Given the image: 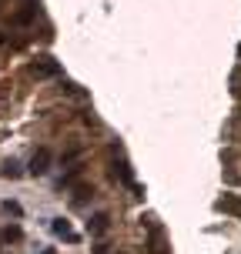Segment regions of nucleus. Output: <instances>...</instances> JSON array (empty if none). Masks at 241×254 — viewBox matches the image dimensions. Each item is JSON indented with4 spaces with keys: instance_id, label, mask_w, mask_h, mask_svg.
<instances>
[{
    "instance_id": "nucleus-1",
    "label": "nucleus",
    "mask_w": 241,
    "mask_h": 254,
    "mask_svg": "<svg viewBox=\"0 0 241 254\" xmlns=\"http://www.w3.org/2000/svg\"><path fill=\"white\" fill-rule=\"evenodd\" d=\"M34 178H40V174H47L51 171V147H37L34 151V157H30V167H27Z\"/></svg>"
},
{
    "instance_id": "nucleus-2",
    "label": "nucleus",
    "mask_w": 241,
    "mask_h": 254,
    "mask_svg": "<svg viewBox=\"0 0 241 254\" xmlns=\"http://www.w3.org/2000/svg\"><path fill=\"white\" fill-rule=\"evenodd\" d=\"M27 74L37 77V80H44V77H57V74H61V67H57L54 61H37V64L27 67Z\"/></svg>"
},
{
    "instance_id": "nucleus-3",
    "label": "nucleus",
    "mask_w": 241,
    "mask_h": 254,
    "mask_svg": "<svg viewBox=\"0 0 241 254\" xmlns=\"http://www.w3.org/2000/svg\"><path fill=\"white\" fill-rule=\"evenodd\" d=\"M51 231L57 234V238H64V241H71V244L77 241V231L71 228V221H64V217H54V221H51Z\"/></svg>"
},
{
    "instance_id": "nucleus-4",
    "label": "nucleus",
    "mask_w": 241,
    "mask_h": 254,
    "mask_svg": "<svg viewBox=\"0 0 241 254\" xmlns=\"http://www.w3.org/2000/svg\"><path fill=\"white\" fill-rule=\"evenodd\" d=\"M107 228H111V214H107V211H101V214H94L87 221V231L94 238H97V234H107Z\"/></svg>"
},
{
    "instance_id": "nucleus-5",
    "label": "nucleus",
    "mask_w": 241,
    "mask_h": 254,
    "mask_svg": "<svg viewBox=\"0 0 241 254\" xmlns=\"http://www.w3.org/2000/svg\"><path fill=\"white\" fill-rule=\"evenodd\" d=\"M111 178H114V181H121V184H127V188H134V174H131V167H127L124 161L111 167Z\"/></svg>"
},
{
    "instance_id": "nucleus-6",
    "label": "nucleus",
    "mask_w": 241,
    "mask_h": 254,
    "mask_svg": "<svg viewBox=\"0 0 241 254\" xmlns=\"http://www.w3.org/2000/svg\"><path fill=\"white\" fill-rule=\"evenodd\" d=\"M218 211H225V214H238L241 217V201L235 194H225L221 201H218Z\"/></svg>"
},
{
    "instance_id": "nucleus-7",
    "label": "nucleus",
    "mask_w": 241,
    "mask_h": 254,
    "mask_svg": "<svg viewBox=\"0 0 241 254\" xmlns=\"http://www.w3.org/2000/svg\"><path fill=\"white\" fill-rule=\"evenodd\" d=\"M30 20H34V7H24V10H17V13L10 17L13 27H24V24H30Z\"/></svg>"
},
{
    "instance_id": "nucleus-8",
    "label": "nucleus",
    "mask_w": 241,
    "mask_h": 254,
    "mask_svg": "<svg viewBox=\"0 0 241 254\" xmlns=\"http://www.w3.org/2000/svg\"><path fill=\"white\" fill-rule=\"evenodd\" d=\"M87 197H94V188L80 184V188L74 190V207H84V204H87Z\"/></svg>"
},
{
    "instance_id": "nucleus-9",
    "label": "nucleus",
    "mask_w": 241,
    "mask_h": 254,
    "mask_svg": "<svg viewBox=\"0 0 241 254\" xmlns=\"http://www.w3.org/2000/svg\"><path fill=\"white\" fill-rule=\"evenodd\" d=\"M0 174H3V178H7V181H17V178H20V164H17V161H7Z\"/></svg>"
},
{
    "instance_id": "nucleus-10",
    "label": "nucleus",
    "mask_w": 241,
    "mask_h": 254,
    "mask_svg": "<svg viewBox=\"0 0 241 254\" xmlns=\"http://www.w3.org/2000/svg\"><path fill=\"white\" fill-rule=\"evenodd\" d=\"M20 238H24V231H20V228H7V231H3V241H20Z\"/></svg>"
},
{
    "instance_id": "nucleus-11",
    "label": "nucleus",
    "mask_w": 241,
    "mask_h": 254,
    "mask_svg": "<svg viewBox=\"0 0 241 254\" xmlns=\"http://www.w3.org/2000/svg\"><path fill=\"white\" fill-rule=\"evenodd\" d=\"M3 211H7V214H20V204H13V201H7V204H3Z\"/></svg>"
},
{
    "instance_id": "nucleus-12",
    "label": "nucleus",
    "mask_w": 241,
    "mask_h": 254,
    "mask_svg": "<svg viewBox=\"0 0 241 254\" xmlns=\"http://www.w3.org/2000/svg\"><path fill=\"white\" fill-rule=\"evenodd\" d=\"M107 248H111V244H104V241H101V244H94V254H107Z\"/></svg>"
},
{
    "instance_id": "nucleus-13",
    "label": "nucleus",
    "mask_w": 241,
    "mask_h": 254,
    "mask_svg": "<svg viewBox=\"0 0 241 254\" xmlns=\"http://www.w3.org/2000/svg\"><path fill=\"white\" fill-rule=\"evenodd\" d=\"M0 254H3V251H0Z\"/></svg>"
}]
</instances>
